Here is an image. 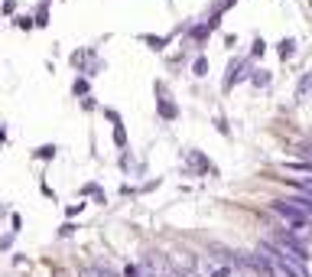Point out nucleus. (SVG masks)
Returning <instances> with one entry per match:
<instances>
[{
    "instance_id": "20",
    "label": "nucleus",
    "mask_w": 312,
    "mask_h": 277,
    "mask_svg": "<svg viewBox=\"0 0 312 277\" xmlns=\"http://www.w3.org/2000/svg\"><path fill=\"white\" fill-rule=\"evenodd\" d=\"M94 108H98V98L94 95H85L82 98V111H94Z\"/></svg>"
},
{
    "instance_id": "17",
    "label": "nucleus",
    "mask_w": 312,
    "mask_h": 277,
    "mask_svg": "<svg viewBox=\"0 0 312 277\" xmlns=\"http://www.w3.org/2000/svg\"><path fill=\"white\" fill-rule=\"evenodd\" d=\"M16 10H20L16 0H4V4H0V13H4V16H16Z\"/></svg>"
},
{
    "instance_id": "18",
    "label": "nucleus",
    "mask_w": 312,
    "mask_h": 277,
    "mask_svg": "<svg viewBox=\"0 0 312 277\" xmlns=\"http://www.w3.org/2000/svg\"><path fill=\"white\" fill-rule=\"evenodd\" d=\"M13 241H16V231H7V235L0 238V254H4V251H10V248H13Z\"/></svg>"
},
{
    "instance_id": "27",
    "label": "nucleus",
    "mask_w": 312,
    "mask_h": 277,
    "mask_svg": "<svg viewBox=\"0 0 312 277\" xmlns=\"http://www.w3.org/2000/svg\"><path fill=\"white\" fill-rule=\"evenodd\" d=\"M0 219H7V205H0Z\"/></svg>"
},
{
    "instance_id": "7",
    "label": "nucleus",
    "mask_w": 312,
    "mask_h": 277,
    "mask_svg": "<svg viewBox=\"0 0 312 277\" xmlns=\"http://www.w3.org/2000/svg\"><path fill=\"white\" fill-rule=\"evenodd\" d=\"M276 52H280V59H283V62H290L293 56H296V39H293V36L280 39V42H276Z\"/></svg>"
},
{
    "instance_id": "2",
    "label": "nucleus",
    "mask_w": 312,
    "mask_h": 277,
    "mask_svg": "<svg viewBox=\"0 0 312 277\" xmlns=\"http://www.w3.org/2000/svg\"><path fill=\"white\" fill-rule=\"evenodd\" d=\"M247 78H251V66H247V59H231V66H228V78H225V92H231L234 85L247 82Z\"/></svg>"
},
{
    "instance_id": "21",
    "label": "nucleus",
    "mask_w": 312,
    "mask_h": 277,
    "mask_svg": "<svg viewBox=\"0 0 312 277\" xmlns=\"http://www.w3.org/2000/svg\"><path fill=\"white\" fill-rule=\"evenodd\" d=\"M82 209H85V202H75V205H65V216H68V219H75V216H82Z\"/></svg>"
},
{
    "instance_id": "5",
    "label": "nucleus",
    "mask_w": 312,
    "mask_h": 277,
    "mask_svg": "<svg viewBox=\"0 0 312 277\" xmlns=\"http://www.w3.org/2000/svg\"><path fill=\"white\" fill-rule=\"evenodd\" d=\"M104 118L114 124V144H117L121 150H127V134H124V121H121V114L114 111V108H104Z\"/></svg>"
},
{
    "instance_id": "14",
    "label": "nucleus",
    "mask_w": 312,
    "mask_h": 277,
    "mask_svg": "<svg viewBox=\"0 0 312 277\" xmlns=\"http://www.w3.org/2000/svg\"><path fill=\"white\" fill-rule=\"evenodd\" d=\"M192 72H195V75H199V78H205V75H208V59H205V56H202V52H199V56H195V59H192Z\"/></svg>"
},
{
    "instance_id": "8",
    "label": "nucleus",
    "mask_w": 312,
    "mask_h": 277,
    "mask_svg": "<svg viewBox=\"0 0 312 277\" xmlns=\"http://www.w3.org/2000/svg\"><path fill=\"white\" fill-rule=\"evenodd\" d=\"M33 23H36V30H46V26H49V4H36V10H33Z\"/></svg>"
},
{
    "instance_id": "26",
    "label": "nucleus",
    "mask_w": 312,
    "mask_h": 277,
    "mask_svg": "<svg viewBox=\"0 0 312 277\" xmlns=\"http://www.w3.org/2000/svg\"><path fill=\"white\" fill-rule=\"evenodd\" d=\"M4 140H7V127H4V124H0V144H4Z\"/></svg>"
},
{
    "instance_id": "19",
    "label": "nucleus",
    "mask_w": 312,
    "mask_h": 277,
    "mask_svg": "<svg viewBox=\"0 0 312 277\" xmlns=\"http://www.w3.org/2000/svg\"><path fill=\"white\" fill-rule=\"evenodd\" d=\"M237 4V0H218V4L215 7H211V13H221V16H225L228 10H231V7H234Z\"/></svg>"
},
{
    "instance_id": "25",
    "label": "nucleus",
    "mask_w": 312,
    "mask_h": 277,
    "mask_svg": "<svg viewBox=\"0 0 312 277\" xmlns=\"http://www.w3.org/2000/svg\"><path fill=\"white\" fill-rule=\"evenodd\" d=\"M228 274H231V271H228V267H215V271H211L208 277H228Z\"/></svg>"
},
{
    "instance_id": "3",
    "label": "nucleus",
    "mask_w": 312,
    "mask_h": 277,
    "mask_svg": "<svg viewBox=\"0 0 312 277\" xmlns=\"http://www.w3.org/2000/svg\"><path fill=\"white\" fill-rule=\"evenodd\" d=\"M156 114H159L163 121H176V118H179L176 101H173V98H166V88L159 85V82H156Z\"/></svg>"
},
{
    "instance_id": "15",
    "label": "nucleus",
    "mask_w": 312,
    "mask_h": 277,
    "mask_svg": "<svg viewBox=\"0 0 312 277\" xmlns=\"http://www.w3.org/2000/svg\"><path fill=\"white\" fill-rule=\"evenodd\" d=\"M309 92H312V72H306V75L299 78V85H296V98H306Z\"/></svg>"
},
{
    "instance_id": "9",
    "label": "nucleus",
    "mask_w": 312,
    "mask_h": 277,
    "mask_svg": "<svg viewBox=\"0 0 312 277\" xmlns=\"http://www.w3.org/2000/svg\"><path fill=\"white\" fill-rule=\"evenodd\" d=\"M189 166H192V169H199V173H208V169H211L202 150H189Z\"/></svg>"
},
{
    "instance_id": "12",
    "label": "nucleus",
    "mask_w": 312,
    "mask_h": 277,
    "mask_svg": "<svg viewBox=\"0 0 312 277\" xmlns=\"http://www.w3.org/2000/svg\"><path fill=\"white\" fill-rule=\"evenodd\" d=\"M10 20H13V26H16V30H20V33H30V30H36V23H33V16H20V13H16V16H10Z\"/></svg>"
},
{
    "instance_id": "22",
    "label": "nucleus",
    "mask_w": 312,
    "mask_h": 277,
    "mask_svg": "<svg viewBox=\"0 0 312 277\" xmlns=\"http://www.w3.org/2000/svg\"><path fill=\"white\" fill-rule=\"evenodd\" d=\"M72 231H75V225H72V222H65V225H59V231H56V235H59V238H68Z\"/></svg>"
},
{
    "instance_id": "13",
    "label": "nucleus",
    "mask_w": 312,
    "mask_h": 277,
    "mask_svg": "<svg viewBox=\"0 0 312 277\" xmlns=\"http://www.w3.org/2000/svg\"><path fill=\"white\" fill-rule=\"evenodd\" d=\"M270 72H267V69H257V72H251V82H254V88H267L270 85Z\"/></svg>"
},
{
    "instance_id": "1",
    "label": "nucleus",
    "mask_w": 312,
    "mask_h": 277,
    "mask_svg": "<svg viewBox=\"0 0 312 277\" xmlns=\"http://www.w3.org/2000/svg\"><path fill=\"white\" fill-rule=\"evenodd\" d=\"M270 209L276 212V216H280L283 222H286V228L290 231H296L299 238H309V212L302 209V205H296V202H283V199H276Z\"/></svg>"
},
{
    "instance_id": "4",
    "label": "nucleus",
    "mask_w": 312,
    "mask_h": 277,
    "mask_svg": "<svg viewBox=\"0 0 312 277\" xmlns=\"http://www.w3.org/2000/svg\"><path fill=\"white\" fill-rule=\"evenodd\" d=\"M185 36H189L192 42H195V46H205V42H208V36H211V30H208V23H185Z\"/></svg>"
},
{
    "instance_id": "11",
    "label": "nucleus",
    "mask_w": 312,
    "mask_h": 277,
    "mask_svg": "<svg viewBox=\"0 0 312 277\" xmlns=\"http://www.w3.org/2000/svg\"><path fill=\"white\" fill-rule=\"evenodd\" d=\"M88 92H91V78H88V75H78L75 82H72V95H75V98H85Z\"/></svg>"
},
{
    "instance_id": "23",
    "label": "nucleus",
    "mask_w": 312,
    "mask_h": 277,
    "mask_svg": "<svg viewBox=\"0 0 312 277\" xmlns=\"http://www.w3.org/2000/svg\"><path fill=\"white\" fill-rule=\"evenodd\" d=\"M215 127H218L221 134H231V131H228V121H225V118H221V114H218V118H215Z\"/></svg>"
},
{
    "instance_id": "6",
    "label": "nucleus",
    "mask_w": 312,
    "mask_h": 277,
    "mask_svg": "<svg viewBox=\"0 0 312 277\" xmlns=\"http://www.w3.org/2000/svg\"><path fill=\"white\" fill-rule=\"evenodd\" d=\"M140 42H147L153 52H163L169 46V36H153V33H140Z\"/></svg>"
},
{
    "instance_id": "16",
    "label": "nucleus",
    "mask_w": 312,
    "mask_h": 277,
    "mask_svg": "<svg viewBox=\"0 0 312 277\" xmlns=\"http://www.w3.org/2000/svg\"><path fill=\"white\" fill-rule=\"evenodd\" d=\"M263 52H267V42H263L260 36H257V39L251 42V59H260V56H263Z\"/></svg>"
},
{
    "instance_id": "24",
    "label": "nucleus",
    "mask_w": 312,
    "mask_h": 277,
    "mask_svg": "<svg viewBox=\"0 0 312 277\" xmlns=\"http://www.w3.org/2000/svg\"><path fill=\"white\" fill-rule=\"evenodd\" d=\"M10 225H13V231H20V228H23V219L16 216V212H13V216H10Z\"/></svg>"
},
{
    "instance_id": "10",
    "label": "nucleus",
    "mask_w": 312,
    "mask_h": 277,
    "mask_svg": "<svg viewBox=\"0 0 312 277\" xmlns=\"http://www.w3.org/2000/svg\"><path fill=\"white\" fill-rule=\"evenodd\" d=\"M56 154H59V147H56V144H42V147H36V150H33V157H36V160H42V163L56 160Z\"/></svg>"
}]
</instances>
